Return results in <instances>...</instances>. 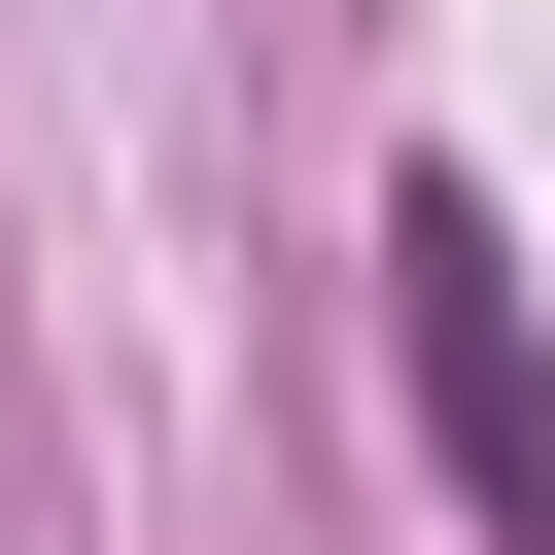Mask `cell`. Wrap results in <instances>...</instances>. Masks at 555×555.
<instances>
[{
    "label": "cell",
    "mask_w": 555,
    "mask_h": 555,
    "mask_svg": "<svg viewBox=\"0 0 555 555\" xmlns=\"http://www.w3.org/2000/svg\"><path fill=\"white\" fill-rule=\"evenodd\" d=\"M382 347H416V416H451V486L555 555V347H520V243H486V173H416L382 208Z\"/></svg>",
    "instance_id": "cell-1"
}]
</instances>
